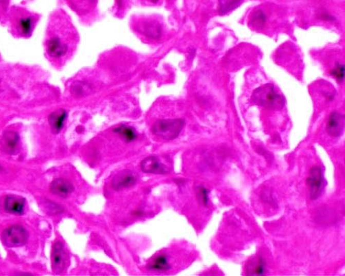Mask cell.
Instances as JSON below:
<instances>
[{
    "mask_svg": "<svg viewBox=\"0 0 345 276\" xmlns=\"http://www.w3.org/2000/svg\"><path fill=\"white\" fill-rule=\"evenodd\" d=\"M251 100L256 105L272 111L281 110L285 104V98L276 91L271 84H264L254 90Z\"/></svg>",
    "mask_w": 345,
    "mask_h": 276,
    "instance_id": "cell-1",
    "label": "cell"
},
{
    "mask_svg": "<svg viewBox=\"0 0 345 276\" xmlns=\"http://www.w3.org/2000/svg\"><path fill=\"white\" fill-rule=\"evenodd\" d=\"M185 124V121L181 119L157 120L153 125L152 132L155 136L164 140H173L180 134Z\"/></svg>",
    "mask_w": 345,
    "mask_h": 276,
    "instance_id": "cell-2",
    "label": "cell"
},
{
    "mask_svg": "<svg viewBox=\"0 0 345 276\" xmlns=\"http://www.w3.org/2000/svg\"><path fill=\"white\" fill-rule=\"evenodd\" d=\"M76 33L70 34L68 36L75 35ZM62 32V36L60 33H56V35L52 34L50 37H48L46 42V50L50 58L53 59H61L66 56L69 52L70 43L71 42H66V38L68 37Z\"/></svg>",
    "mask_w": 345,
    "mask_h": 276,
    "instance_id": "cell-3",
    "label": "cell"
},
{
    "mask_svg": "<svg viewBox=\"0 0 345 276\" xmlns=\"http://www.w3.org/2000/svg\"><path fill=\"white\" fill-rule=\"evenodd\" d=\"M3 241L7 247H20L25 245L28 239L27 232L21 226H13L3 233Z\"/></svg>",
    "mask_w": 345,
    "mask_h": 276,
    "instance_id": "cell-4",
    "label": "cell"
},
{
    "mask_svg": "<svg viewBox=\"0 0 345 276\" xmlns=\"http://www.w3.org/2000/svg\"><path fill=\"white\" fill-rule=\"evenodd\" d=\"M306 182L310 188L311 198L318 199L321 195L324 185L323 175L320 167H313L310 169Z\"/></svg>",
    "mask_w": 345,
    "mask_h": 276,
    "instance_id": "cell-5",
    "label": "cell"
},
{
    "mask_svg": "<svg viewBox=\"0 0 345 276\" xmlns=\"http://www.w3.org/2000/svg\"><path fill=\"white\" fill-rule=\"evenodd\" d=\"M141 169L144 173L165 175L170 173L171 169L157 157L149 156L141 162Z\"/></svg>",
    "mask_w": 345,
    "mask_h": 276,
    "instance_id": "cell-6",
    "label": "cell"
},
{
    "mask_svg": "<svg viewBox=\"0 0 345 276\" xmlns=\"http://www.w3.org/2000/svg\"><path fill=\"white\" fill-rule=\"evenodd\" d=\"M137 175L130 170H124L117 173L112 180V187L114 190L121 191L130 188L137 182Z\"/></svg>",
    "mask_w": 345,
    "mask_h": 276,
    "instance_id": "cell-7",
    "label": "cell"
},
{
    "mask_svg": "<svg viewBox=\"0 0 345 276\" xmlns=\"http://www.w3.org/2000/svg\"><path fill=\"white\" fill-rule=\"evenodd\" d=\"M67 261L63 244L58 242L53 246L52 252V268L55 273H60L65 269Z\"/></svg>",
    "mask_w": 345,
    "mask_h": 276,
    "instance_id": "cell-8",
    "label": "cell"
},
{
    "mask_svg": "<svg viewBox=\"0 0 345 276\" xmlns=\"http://www.w3.org/2000/svg\"><path fill=\"white\" fill-rule=\"evenodd\" d=\"M344 130V116L337 112L331 114L326 124V132L331 136L340 137Z\"/></svg>",
    "mask_w": 345,
    "mask_h": 276,
    "instance_id": "cell-9",
    "label": "cell"
},
{
    "mask_svg": "<svg viewBox=\"0 0 345 276\" xmlns=\"http://www.w3.org/2000/svg\"><path fill=\"white\" fill-rule=\"evenodd\" d=\"M50 190L54 195L66 197L74 190V187L69 181L64 178L56 179L50 185Z\"/></svg>",
    "mask_w": 345,
    "mask_h": 276,
    "instance_id": "cell-10",
    "label": "cell"
},
{
    "mask_svg": "<svg viewBox=\"0 0 345 276\" xmlns=\"http://www.w3.org/2000/svg\"><path fill=\"white\" fill-rule=\"evenodd\" d=\"M138 31L146 37L154 39L160 38L162 33L160 24L153 21L145 22L140 24V25L138 26Z\"/></svg>",
    "mask_w": 345,
    "mask_h": 276,
    "instance_id": "cell-11",
    "label": "cell"
},
{
    "mask_svg": "<svg viewBox=\"0 0 345 276\" xmlns=\"http://www.w3.org/2000/svg\"><path fill=\"white\" fill-rule=\"evenodd\" d=\"M24 205H25V199L22 197L8 196L5 199V210L13 214L23 213Z\"/></svg>",
    "mask_w": 345,
    "mask_h": 276,
    "instance_id": "cell-12",
    "label": "cell"
},
{
    "mask_svg": "<svg viewBox=\"0 0 345 276\" xmlns=\"http://www.w3.org/2000/svg\"><path fill=\"white\" fill-rule=\"evenodd\" d=\"M66 118V113L64 110H59L50 115L49 123L52 130L56 133L60 132L64 126Z\"/></svg>",
    "mask_w": 345,
    "mask_h": 276,
    "instance_id": "cell-13",
    "label": "cell"
},
{
    "mask_svg": "<svg viewBox=\"0 0 345 276\" xmlns=\"http://www.w3.org/2000/svg\"><path fill=\"white\" fill-rule=\"evenodd\" d=\"M19 140V136L15 132H9L6 133L3 139V144L5 146V149L10 154H13V152H15Z\"/></svg>",
    "mask_w": 345,
    "mask_h": 276,
    "instance_id": "cell-14",
    "label": "cell"
},
{
    "mask_svg": "<svg viewBox=\"0 0 345 276\" xmlns=\"http://www.w3.org/2000/svg\"><path fill=\"white\" fill-rule=\"evenodd\" d=\"M244 0H219V11L221 15L233 11L243 3Z\"/></svg>",
    "mask_w": 345,
    "mask_h": 276,
    "instance_id": "cell-15",
    "label": "cell"
},
{
    "mask_svg": "<svg viewBox=\"0 0 345 276\" xmlns=\"http://www.w3.org/2000/svg\"><path fill=\"white\" fill-rule=\"evenodd\" d=\"M71 7L82 13L89 11L96 5V0H69Z\"/></svg>",
    "mask_w": 345,
    "mask_h": 276,
    "instance_id": "cell-16",
    "label": "cell"
},
{
    "mask_svg": "<svg viewBox=\"0 0 345 276\" xmlns=\"http://www.w3.org/2000/svg\"><path fill=\"white\" fill-rule=\"evenodd\" d=\"M168 259L165 255H159L149 263V269L155 271H167L170 269Z\"/></svg>",
    "mask_w": 345,
    "mask_h": 276,
    "instance_id": "cell-17",
    "label": "cell"
},
{
    "mask_svg": "<svg viewBox=\"0 0 345 276\" xmlns=\"http://www.w3.org/2000/svg\"><path fill=\"white\" fill-rule=\"evenodd\" d=\"M114 132L117 133L120 136V138L126 142H132V141L136 140L137 138L136 133L134 128L125 126V125L119 126L118 128L114 130Z\"/></svg>",
    "mask_w": 345,
    "mask_h": 276,
    "instance_id": "cell-18",
    "label": "cell"
},
{
    "mask_svg": "<svg viewBox=\"0 0 345 276\" xmlns=\"http://www.w3.org/2000/svg\"><path fill=\"white\" fill-rule=\"evenodd\" d=\"M32 25H33V20L29 16H24L18 20V29L23 35H29L31 33L32 27H33Z\"/></svg>",
    "mask_w": 345,
    "mask_h": 276,
    "instance_id": "cell-19",
    "label": "cell"
},
{
    "mask_svg": "<svg viewBox=\"0 0 345 276\" xmlns=\"http://www.w3.org/2000/svg\"><path fill=\"white\" fill-rule=\"evenodd\" d=\"M266 22V16L262 11H258L254 13L251 20V24L256 28L263 27Z\"/></svg>",
    "mask_w": 345,
    "mask_h": 276,
    "instance_id": "cell-20",
    "label": "cell"
},
{
    "mask_svg": "<svg viewBox=\"0 0 345 276\" xmlns=\"http://www.w3.org/2000/svg\"><path fill=\"white\" fill-rule=\"evenodd\" d=\"M331 74L339 82H343L345 74L344 66L342 64H337L336 67L331 71Z\"/></svg>",
    "mask_w": 345,
    "mask_h": 276,
    "instance_id": "cell-21",
    "label": "cell"
},
{
    "mask_svg": "<svg viewBox=\"0 0 345 276\" xmlns=\"http://www.w3.org/2000/svg\"><path fill=\"white\" fill-rule=\"evenodd\" d=\"M251 271H253L251 274L254 275H262L265 271V264L262 259H258L257 262L254 263V265H251Z\"/></svg>",
    "mask_w": 345,
    "mask_h": 276,
    "instance_id": "cell-22",
    "label": "cell"
},
{
    "mask_svg": "<svg viewBox=\"0 0 345 276\" xmlns=\"http://www.w3.org/2000/svg\"><path fill=\"white\" fill-rule=\"evenodd\" d=\"M197 194L203 205H207L208 203V191L207 189L203 187H197Z\"/></svg>",
    "mask_w": 345,
    "mask_h": 276,
    "instance_id": "cell-23",
    "label": "cell"
}]
</instances>
